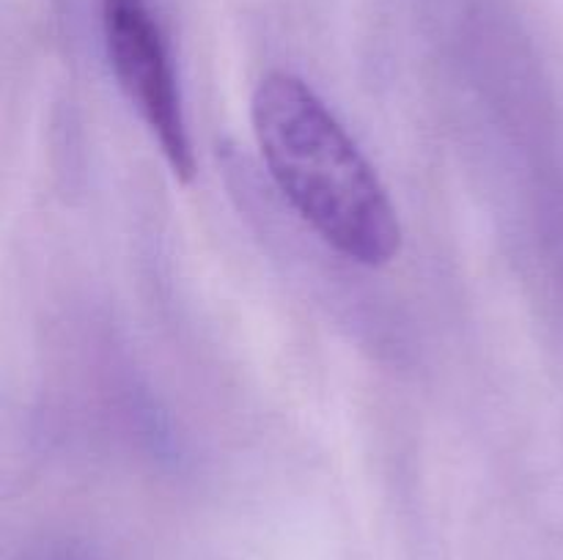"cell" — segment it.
Here are the masks:
<instances>
[{"label":"cell","instance_id":"obj_2","mask_svg":"<svg viewBox=\"0 0 563 560\" xmlns=\"http://www.w3.org/2000/svg\"><path fill=\"white\" fill-rule=\"evenodd\" d=\"M108 58L121 91L159 143L174 176L196 173L190 132L168 44L146 0H102Z\"/></svg>","mask_w":563,"mask_h":560},{"label":"cell","instance_id":"obj_1","mask_svg":"<svg viewBox=\"0 0 563 560\" xmlns=\"http://www.w3.org/2000/svg\"><path fill=\"white\" fill-rule=\"evenodd\" d=\"M251 113L269 176L291 209L350 261H394L401 225L388 190L328 104L295 75L273 71L258 82Z\"/></svg>","mask_w":563,"mask_h":560}]
</instances>
